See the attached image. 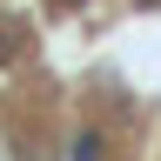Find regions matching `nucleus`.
Instances as JSON below:
<instances>
[{
    "label": "nucleus",
    "instance_id": "obj_1",
    "mask_svg": "<svg viewBox=\"0 0 161 161\" xmlns=\"http://www.w3.org/2000/svg\"><path fill=\"white\" fill-rule=\"evenodd\" d=\"M67 161H108V134H101V128H80L67 141Z\"/></svg>",
    "mask_w": 161,
    "mask_h": 161
}]
</instances>
